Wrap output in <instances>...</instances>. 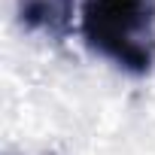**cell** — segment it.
<instances>
[{
    "instance_id": "obj_1",
    "label": "cell",
    "mask_w": 155,
    "mask_h": 155,
    "mask_svg": "<svg viewBox=\"0 0 155 155\" xmlns=\"http://www.w3.org/2000/svg\"><path fill=\"white\" fill-rule=\"evenodd\" d=\"M82 37L125 73L146 76L155 67V0H88Z\"/></svg>"
},
{
    "instance_id": "obj_2",
    "label": "cell",
    "mask_w": 155,
    "mask_h": 155,
    "mask_svg": "<svg viewBox=\"0 0 155 155\" xmlns=\"http://www.w3.org/2000/svg\"><path fill=\"white\" fill-rule=\"evenodd\" d=\"M79 0H15L18 21L34 31L46 34L52 40H64L73 25V9Z\"/></svg>"
}]
</instances>
